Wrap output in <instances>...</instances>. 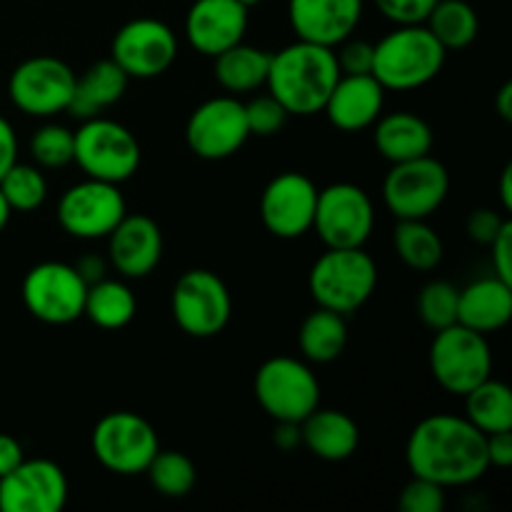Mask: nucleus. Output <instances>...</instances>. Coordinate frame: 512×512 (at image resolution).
<instances>
[{"instance_id":"obj_1","label":"nucleus","mask_w":512,"mask_h":512,"mask_svg":"<svg viewBox=\"0 0 512 512\" xmlns=\"http://www.w3.org/2000/svg\"><path fill=\"white\" fill-rule=\"evenodd\" d=\"M405 460L415 478L433 480L443 488L473 485L488 473L485 435L458 415H430L408 438Z\"/></svg>"},{"instance_id":"obj_2","label":"nucleus","mask_w":512,"mask_h":512,"mask_svg":"<svg viewBox=\"0 0 512 512\" xmlns=\"http://www.w3.org/2000/svg\"><path fill=\"white\" fill-rule=\"evenodd\" d=\"M340 78L333 48L295 40L270 55L268 93L283 103L290 115L323 113L330 93Z\"/></svg>"},{"instance_id":"obj_3","label":"nucleus","mask_w":512,"mask_h":512,"mask_svg":"<svg viewBox=\"0 0 512 512\" xmlns=\"http://www.w3.org/2000/svg\"><path fill=\"white\" fill-rule=\"evenodd\" d=\"M448 50L420 25H395L373 45V75L385 90H415L440 75Z\"/></svg>"},{"instance_id":"obj_4","label":"nucleus","mask_w":512,"mask_h":512,"mask_svg":"<svg viewBox=\"0 0 512 512\" xmlns=\"http://www.w3.org/2000/svg\"><path fill=\"white\" fill-rule=\"evenodd\" d=\"M308 285L318 308L350 315L375 293L378 265L363 248H328L310 268Z\"/></svg>"},{"instance_id":"obj_5","label":"nucleus","mask_w":512,"mask_h":512,"mask_svg":"<svg viewBox=\"0 0 512 512\" xmlns=\"http://www.w3.org/2000/svg\"><path fill=\"white\" fill-rule=\"evenodd\" d=\"M73 163L85 178L120 185L138 173L140 143L123 123L98 115L73 130Z\"/></svg>"},{"instance_id":"obj_6","label":"nucleus","mask_w":512,"mask_h":512,"mask_svg":"<svg viewBox=\"0 0 512 512\" xmlns=\"http://www.w3.org/2000/svg\"><path fill=\"white\" fill-rule=\"evenodd\" d=\"M253 390L275 423H303L320 405V383L310 365L288 355L265 360L255 373Z\"/></svg>"},{"instance_id":"obj_7","label":"nucleus","mask_w":512,"mask_h":512,"mask_svg":"<svg viewBox=\"0 0 512 512\" xmlns=\"http://www.w3.org/2000/svg\"><path fill=\"white\" fill-rule=\"evenodd\" d=\"M430 370L445 393L463 398L493 373L488 338L460 323L438 330L430 343Z\"/></svg>"},{"instance_id":"obj_8","label":"nucleus","mask_w":512,"mask_h":512,"mask_svg":"<svg viewBox=\"0 0 512 512\" xmlns=\"http://www.w3.org/2000/svg\"><path fill=\"white\" fill-rule=\"evenodd\" d=\"M170 308L178 328L190 338H215L233 315L228 285L213 270H185L173 285Z\"/></svg>"},{"instance_id":"obj_9","label":"nucleus","mask_w":512,"mask_h":512,"mask_svg":"<svg viewBox=\"0 0 512 512\" xmlns=\"http://www.w3.org/2000/svg\"><path fill=\"white\" fill-rule=\"evenodd\" d=\"M450 175L433 155L395 163L383 180V203L398 220H428L445 203Z\"/></svg>"},{"instance_id":"obj_10","label":"nucleus","mask_w":512,"mask_h":512,"mask_svg":"<svg viewBox=\"0 0 512 512\" xmlns=\"http://www.w3.org/2000/svg\"><path fill=\"white\" fill-rule=\"evenodd\" d=\"M93 455L115 475H140L160 450L158 433L138 413L118 410L98 420L93 430Z\"/></svg>"},{"instance_id":"obj_11","label":"nucleus","mask_w":512,"mask_h":512,"mask_svg":"<svg viewBox=\"0 0 512 512\" xmlns=\"http://www.w3.org/2000/svg\"><path fill=\"white\" fill-rule=\"evenodd\" d=\"M375 228L370 195L353 183H333L318 190L313 230L325 248H363Z\"/></svg>"},{"instance_id":"obj_12","label":"nucleus","mask_w":512,"mask_h":512,"mask_svg":"<svg viewBox=\"0 0 512 512\" xmlns=\"http://www.w3.org/2000/svg\"><path fill=\"white\" fill-rule=\"evenodd\" d=\"M75 73L65 60L53 55H35L23 60L10 73V103L30 118H53L68 110L73 98Z\"/></svg>"},{"instance_id":"obj_13","label":"nucleus","mask_w":512,"mask_h":512,"mask_svg":"<svg viewBox=\"0 0 512 512\" xmlns=\"http://www.w3.org/2000/svg\"><path fill=\"white\" fill-rule=\"evenodd\" d=\"M88 283L75 265L38 263L23 278V303L33 318L48 325H68L83 318Z\"/></svg>"},{"instance_id":"obj_14","label":"nucleus","mask_w":512,"mask_h":512,"mask_svg":"<svg viewBox=\"0 0 512 512\" xmlns=\"http://www.w3.org/2000/svg\"><path fill=\"white\" fill-rule=\"evenodd\" d=\"M125 213L128 208L118 185L95 178L70 185L55 208L60 228L78 240L108 238Z\"/></svg>"},{"instance_id":"obj_15","label":"nucleus","mask_w":512,"mask_h":512,"mask_svg":"<svg viewBox=\"0 0 512 512\" xmlns=\"http://www.w3.org/2000/svg\"><path fill=\"white\" fill-rule=\"evenodd\" d=\"M110 58L130 80L158 78L178 58V38L163 20L135 18L115 33Z\"/></svg>"},{"instance_id":"obj_16","label":"nucleus","mask_w":512,"mask_h":512,"mask_svg":"<svg viewBox=\"0 0 512 512\" xmlns=\"http://www.w3.org/2000/svg\"><path fill=\"white\" fill-rule=\"evenodd\" d=\"M245 103L233 95H218L193 110L185 125V143L198 158L225 160L248 143Z\"/></svg>"},{"instance_id":"obj_17","label":"nucleus","mask_w":512,"mask_h":512,"mask_svg":"<svg viewBox=\"0 0 512 512\" xmlns=\"http://www.w3.org/2000/svg\"><path fill=\"white\" fill-rule=\"evenodd\" d=\"M318 188L303 173H280L260 195V220L275 238L295 240L313 230Z\"/></svg>"},{"instance_id":"obj_18","label":"nucleus","mask_w":512,"mask_h":512,"mask_svg":"<svg viewBox=\"0 0 512 512\" xmlns=\"http://www.w3.org/2000/svg\"><path fill=\"white\" fill-rule=\"evenodd\" d=\"M68 503V478L53 460H23L0 478L3 512H60Z\"/></svg>"},{"instance_id":"obj_19","label":"nucleus","mask_w":512,"mask_h":512,"mask_svg":"<svg viewBox=\"0 0 512 512\" xmlns=\"http://www.w3.org/2000/svg\"><path fill=\"white\" fill-rule=\"evenodd\" d=\"M248 10L240 0H193L185 15V38L205 58H215L245 38Z\"/></svg>"},{"instance_id":"obj_20","label":"nucleus","mask_w":512,"mask_h":512,"mask_svg":"<svg viewBox=\"0 0 512 512\" xmlns=\"http://www.w3.org/2000/svg\"><path fill=\"white\" fill-rule=\"evenodd\" d=\"M108 258L123 278H148L163 258V233L148 215L125 213L108 235Z\"/></svg>"},{"instance_id":"obj_21","label":"nucleus","mask_w":512,"mask_h":512,"mask_svg":"<svg viewBox=\"0 0 512 512\" xmlns=\"http://www.w3.org/2000/svg\"><path fill=\"white\" fill-rule=\"evenodd\" d=\"M365 0H288V18L298 40L335 48L355 33Z\"/></svg>"},{"instance_id":"obj_22","label":"nucleus","mask_w":512,"mask_h":512,"mask_svg":"<svg viewBox=\"0 0 512 512\" xmlns=\"http://www.w3.org/2000/svg\"><path fill=\"white\" fill-rule=\"evenodd\" d=\"M385 88L375 75H340L323 113L343 133L373 128L383 115Z\"/></svg>"},{"instance_id":"obj_23","label":"nucleus","mask_w":512,"mask_h":512,"mask_svg":"<svg viewBox=\"0 0 512 512\" xmlns=\"http://www.w3.org/2000/svg\"><path fill=\"white\" fill-rule=\"evenodd\" d=\"M512 318V285L498 275L480 278L458 293V323L490 335Z\"/></svg>"},{"instance_id":"obj_24","label":"nucleus","mask_w":512,"mask_h":512,"mask_svg":"<svg viewBox=\"0 0 512 512\" xmlns=\"http://www.w3.org/2000/svg\"><path fill=\"white\" fill-rule=\"evenodd\" d=\"M303 445L325 463H340L353 458L360 445V430L350 415L333 408H315L300 423Z\"/></svg>"},{"instance_id":"obj_25","label":"nucleus","mask_w":512,"mask_h":512,"mask_svg":"<svg viewBox=\"0 0 512 512\" xmlns=\"http://www.w3.org/2000/svg\"><path fill=\"white\" fill-rule=\"evenodd\" d=\"M130 78L120 70V65L113 58L98 60L90 65L83 75H75L73 98H70L65 113L75 120L98 118L105 108L118 103L123 93L128 90Z\"/></svg>"},{"instance_id":"obj_26","label":"nucleus","mask_w":512,"mask_h":512,"mask_svg":"<svg viewBox=\"0 0 512 512\" xmlns=\"http://www.w3.org/2000/svg\"><path fill=\"white\" fill-rule=\"evenodd\" d=\"M375 148L390 165L423 158L433 150V128L420 115L408 110L380 115L375 120Z\"/></svg>"},{"instance_id":"obj_27","label":"nucleus","mask_w":512,"mask_h":512,"mask_svg":"<svg viewBox=\"0 0 512 512\" xmlns=\"http://www.w3.org/2000/svg\"><path fill=\"white\" fill-rule=\"evenodd\" d=\"M215 80L223 90L230 95L253 93V90L263 88L268 80V65L270 53L255 48V45H245L240 40L233 48L223 50L215 55Z\"/></svg>"},{"instance_id":"obj_28","label":"nucleus","mask_w":512,"mask_h":512,"mask_svg":"<svg viewBox=\"0 0 512 512\" xmlns=\"http://www.w3.org/2000/svg\"><path fill=\"white\" fill-rule=\"evenodd\" d=\"M300 353H303L305 363H333L343 355L345 345H348V325H345V315L335 313V310L318 308L303 320L298 335Z\"/></svg>"},{"instance_id":"obj_29","label":"nucleus","mask_w":512,"mask_h":512,"mask_svg":"<svg viewBox=\"0 0 512 512\" xmlns=\"http://www.w3.org/2000/svg\"><path fill=\"white\" fill-rule=\"evenodd\" d=\"M135 295L123 280L100 278L98 283L88 285L85 293V308L83 315L93 325L103 330H120L135 318Z\"/></svg>"},{"instance_id":"obj_30","label":"nucleus","mask_w":512,"mask_h":512,"mask_svg":"<svg viewBox=\"0 0 512 512\" xmlns=\"http://www.w3.org/2000/svg\"><path fill=\"white\" fill-rule=\"evenodd\" d=\"M465 398V418L483 435L512 430V393L500 380H483Z\"/></svg>"},{"instance_id":"obj_31","label":"nucleus","mask_w":512,"mask_h":512,"mask_svg":"<svg viewBox=\"0 0 512 512\" xmlns=\"http://www.w3.org/2000/svg\"><path fill=\"white\" fill-rule=\"evenodd\" d=\"M425 28L445 50H463L478 38L480 20L473 5L465 0H438L425 20Z\"/></svg>"},{"instance_id":"obj_32","label":"nucleus","mask_w":512,"mask_h":512,"mask_svg":"<svg viewBox=\"0 0 512 512\" xmlns=\"http://www.w3.org/2000/svg\"><path fill=\"white\" fill-rule=\"evenodd\" d=\"M398 258L418 273H430L443 260V240L425 220H398L393 233Z\"/></svg>"},{"instance_id":"obj_33","label":"nucleus","mask_w":512,"mask_h":512,"mask_svg":"<svg viewBox=\"0 0 512 512\" xmlns=\"http://www.w3.org/2000/svg\"><path fill=\"white\" fill-rule=\"evenodd\" d=\"M145 473L153 488L165 498H185L193 493L195 480H198L193 460L178 450H158Z\"/></svg>"},{"instance_id":"obj_34","label":"nucleus","mask_w":512,"mask_h":512,"mask_svg":"<svg viewBox=\"0 0 512 512\" xmlns=\"http://www.w3.org/2000/svg\"><path fill=\"white\" fill-rule=\"evenodd\" d=\"M0 193L8 200L13 213H33L48 198V180L43 168L28 163H15L0 178Z\"/></svg>"},{"instance_id":"obj_35","label":"nucleus","mask_w":512,"mask_h":512,"mask_svg":"<svg viewBox=\"0 0 512 512\" xmlns=\"http://www.w3.org/2000/svg\"><path fill=\"white\" fill-rule=\"evenodd\" d=\"M30 155L38 168H65L73 163V130L60 123L40 125L30 138Z\"/></svg>"},{"instance_id":"obj_36","label":"nucleus","mask_w":512,"mask_h":512,"mask_svg":"<svg viewBox=\"0 0 512 512\" xmlns=\"http://www.w3.org/2000/svg\"><path fill=\"white\" fill-rule=\"evenodd\" d=\"M458 293L460 290L455 288V285L445 283V280H433V283H428L420 290V320H423L433 333L458 323Z\"/></svg>"},{"instance_id":"obj_37","label":"nucleus","mask_w":512,"mask_h":512,"mask_svg":"<svg viewBox=\"0 0 512 512\" xmlns=\"http://www.w3.org/2000/svg\"><path fill=\"white\" fill-rule=\"evenodd\" d=\"M290 113L283 108L278 98L273 95H258L250 103H245V120H248V133L258 138H270L278 135L288 123Z\"/></svg>"},{"instance_id":"obj_38","label":"nucleus","mask_w":512,"mask_h":512,"mask_svg":"<svg viewBox=\"0 0 512 512\" xmlns=\"http://www.w3.org/2000/svg\"><path fill=\"white\" fill-rule=\"evenodd\" d=\"M400 510L403 512H443L445 488L433 480L415 478L400 493Z\"/></svg>"},{"instance_id":"obj_39","label":"nucleus","mask_w":512,"mask_h":512,"mask_svg":"<svg viewBox=\"0 0 512 512\" xmlns=\"http://www.w3.org/2000/svg\"><path fill=\"white\" fill-rule=\"evenodd\" d=\"M340 75H373V43L358 38H345L333 48Z\"/></svg>"},{"instance_id":"obj_40","label":"nucleus","mask_w":512,"mask_h":512,"mask_svg":"<svg viewBox=\"0 0 512 512\" xmlns=\"http://www.w3.org/2000/svg\"><path fill=\"white\" fill-rule=\"evenodd\" d=\"M435 3L438 0H375V8L395 25H420L428 20Z\"/></svg>"},{"instance_id":"obj_41","label":"nucleus","mask_w":512,"mask_h":512,"mask_svg":"<svg viewBox=\"0 0 512 512\" xmlns=\"http://www.w3.org/2000/svg\"><path fill=\"white\" fill-rule=\"evenodd\" d=\"M508 223V218L490 208H478L468 215V223H465V230H468L470 240H475L478 245H490L495 240V235L503 230V225Z\"/></svg>"},{"instance_id":"obj_42","label":"nucleus","mask_w":512,"mask_h":512,"mask_svg":"<svg viewBox=\"0 0 512 512\" xmlns=\"http://www.w3.org/2000/svg\"><path fill=\"white\" fill-rule=\"evenodd\" d=\"M490 250H493V275H498L500 280L512 285V223L503 225L495 240L490 243Z\"/></svg>"},{"instance_id":"obj_43","label":"nucleus","mask_w":512,"mask_h":512,"mask_svg":"<svg viewBox=\"0 0 512 512\" xmlns=\"http://www.w3.org/2000/svg\"><path fill=\"white\" fill-rule=\"evenodd\" d=\"M485 455L493 468H510L512 465V430L485 435Z\"/></svg>"},{"instance_id":"obj_44","label":"nucleus","mask_w":512,"mask_h":512,"mask_svg":"<svg viewBox=\"0 0 512 512\" xmlns=\"http://www.w3.org/2000/svg\"><path fill=\"white\" fill-rule=\"evenodd\" d=\"M18 163V135L8 118L0 115V178Z\"/></svg>"},{"instance_id":"obj_45","label":"nucleus","mask_w":512,"mask_h":512,"mask_svg":"<svg viewBox=\"0 0 512 512\" xmlns=\"http://www.w3.org/2000/svg\"><path fill=\"white\" fill-rule=\"evenodd\" d=\"M23 460H25V455H23V448H20L18 440H15L13 435L0 433V478H3V475H8L10 470L18 468Z\"/></svg>"},{"instance_id":"obj_46","label":"nucleus","mask_w":512,"mask_h":512,"mask_svg":"<svg viewBox=\"0 0 512 512\" xmlns=\"http://www.w3.org/2000/svg\"><path fill=\"white\" fill-rule=\"evenodd\" d=\"M275 445L280 450H293L303 445V435H300V423H278L273 435Z\"/></svg>"},{"instance_id":"obj_47","label":"nucleus","mask_w":512,"mask_h":512,"mask_svg":"<svg viewBox=\"0 0 512 512\" xmlns=\"http://www.w3.org/2000/svg\"><path fill=\"white\" fill-rule=\"evenodd\" d=\"M75 270H78L80 278L88 285L98 283L100 278H105V260L100 258V255H85V258H80V263L75 265Z\"/></svg>"},{"instance_id":"obj_48","label":"nucleus","mask_w":512,"mask_h":512,"mask_svg":"<svg viewBox=\"0 0 512 512\" xmlns=\"http://www.w3.org/2000/svg\"><path fill=\"white\" fill-rule=\"evenodd\" d=\"M495 108H498L500 118H503L505 123H510V120H512V83H505L503 88L498 90V98H495Z\"/></svg>"},{"instance_id":"obj_49","label":"nucleus","mask_w":512,"mask_h":512,"mask_svg":"<svg viewBox=\"0 0 512 512\" xmlns=\"http://www.w3.org/2000/svg\"><path fill=\"white\" fill-rule=\"evenodd\" d=\"M500 203H503L505 213L512 210V165L503 170V178H500Z\"/></svg>"},{"instance_id":"obj_50","label":"nucleus","mask_w":512,"mask_h":512,"mask_svg":"<svg viewBox=\"0 0 512 512\" xmlns=\"http://www.w3.org/2000/svg\"><path fill=\"white\" fill-rule=\"evenodd\" d=\"M10 215H13V210H10L8 200H5V198H3V193H0V233H3L5 225H8Z\"/></svg>"},{"instance_id":"obj_51","label":"nucleus","mask_w":512,"mask_h":512,"mask_svg":"<svg viewBox=\"0 0 512 512\" xmlns=\"http://www.w3.org/2000/svg\"><path fill=\"white\" fill-rule=\"evenodd\" d=\"M240 3H243V5H245V8H253V5L263 3V0H240Z\"/></svg>"}]
</instances>
